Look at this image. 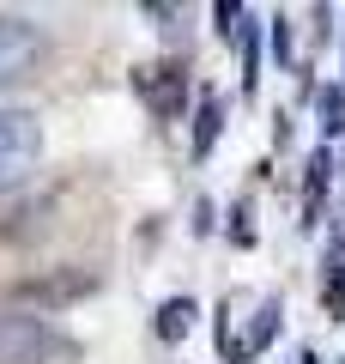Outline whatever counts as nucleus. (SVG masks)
Listing matches in <instances>:
<instances>
[{"mask_svg": "<svg viewBox=\"0 0 345 364\" xmlns=\"http://www.w3.org/2000/svg\"><path fill=\"white\" fill-rule=\"evenodd\" d=\"M315 128H321V146H333L345 134V85H321L315 91Z\"/></svg>", "mask_w": 345, "mask_h": 364, "instance_id": "0eeeda50", "label": "nucleus"}, {"mask_svg": "<svg viewBox=\"0 0 345 364\" xmlns=\"http://www.w3.org/2000/svg\"><path fill=\"white\" fill-rule=\"evenodd\" d=\"M230 237H236V243H255V231H248V207H243V200H236V207H230Z\"/></svg>", "mask_w": 345, "mask_h": 364, "instance_id": "9b49d317", "label": "nucleus"}, {"mask_svg": "<svg viewBox=\"0 0 345 364\" xmlns=\"http://www.w3.org/2000/svg\"><path fill=\"white\" fill-rule=\"evenodd\" d=\"M267 49H273V61H279V73H285V67H291V18H285V13H273L267 18Z\"/></svg>", "mask_w": 345, "mask_h": 364, "instance_id": "9d476101", "label": "nucleus"}, {"mask_svg": "<svg viewBox=\"0 0 345 364\" xmlns=\"http://www.w3.org/2000/svg\"><path fill=\"white\" fill-rule=\"evenodd\" d=\"M297 364H321V358H315V352H297Z\"/></svg>", "mask_w": 345, "mask_h": 364, "instance_id": "ddd939ff", "label": "nucleus"}, {"mask_svg": "<svg viewBox=\"0 0 345 364\" xmlns=\"http://www.w3.org/2000/svg\"><path fill=\"white\" fill-rule=\"evenodd\" d=\"M133 91H140L146 104H152V116L176 122L182 104H188V73H182L176 61H158V67H133Z\"/></svg>", "mask_w": 345, "mask_h": 364, "instance_id": "20e7f679", "label": "nucleus"}, {"mask_svg": "<svg viewBox=\"0 0 345 364\" xmlns=\"http://www.w3.org/2000/svg\"><path fill=\"white\" fill-rule=\"evenodd\" d=\"M333 170H339L333 146H315V152H309V164H303V225H315V219H321V200H327Z\"/></svg>", "mask_w": 345, "mask_h": 364, "instance_id": "423d86ee", "label": "nucleus"}, {"mask_svg": "<svg viewBox=\"0 0 345 364\" xmlns=\"http://www.w3.org/2000/svg\"><path fill=\"white\" fill-rule=\"evenodd\" d=\"M194 298H164L158 304V340L164 346H176V340H188V328H194Z\"/></svg>", "mask_w": 345, "mask_h": 364, "instance_id": "1a4fd4ad", "label": "nucleus"}, {"mask_svg": "<svg viewBox=\"0 0 345 364\" xmlns=\"http://www.w3.org/2000/svg\"><path fill=\"white\" fill-rule=\"evenodd\" d=\"M43 55H49L43 25H31V18H18V13H0V85H13V79L37 73Z\"/></svg>", "mask_w": 345, "mask_h": 364, "instance_id": "7ed1b4c3", "label": "nucleus"}, {"mask_svg": "<svg viewBox=\"0 0 345 364\" xmlns=\"http://www.w3.org/2000/svg\"><path fill=\"white\" fill-rule=\"evenodd\" d=\"M279 322H285V304H279V298H261V310H255V322H248V334L230 346V364L261 358V352L273 346V334H279Z\"/></svg>", "mask_w": 345, "mask_h": 364, "instance_id": "39448f33", "label": "nucleus"}, {"mask_svg": "<svg viewBox=\"0 0 345 364\" xmlns=\"http://www.w3.org/2000/svg\"><path fill=\"white\" fill-rule=\"evenodd\" d=\"M206 231H212V200H194V237H206Z\"/></svg>", "mask_w": 345, "mask_h": 364, "instance_id": "f8f14e48", "label": "nucleus"}, {"mask_svg": "<svg viewBox=\"0 0 345 364\" xmlns=\"http://www.w3.org/2000/svg\"><path fill=\"white\" fill-rule=\"evenodd\" d=\"M43 158V128L31 109H0V188H13L37 170Z\"/></svg>", "mask_w": 345, "mask_h": 364, "instance_id": "f03ea898", "label": "nucleus"}, {"mask_svg": "<svg viewBox=\"0 0 345 364\" xmlns=\"http://www.w3.org/2000/svg\"><path fill=\"white\" fill-rule=\"evenodd\" d=\"M73 340L43 310H6L0 316V364H67Z\"/></svg>", "mask_w": 345, "mask_h": 364, "instance_id": "f257e3e1", "label": "nucleus"}, {"mask_svg": "<svg viewBox=\"0 0 345 364\" xmlns=\"http://www.w3.org/2000/svg\"><path fill=\"white\" fill-rule=\"evenodd\" d=\"M339 364H345V358H339Z\"/></svg>", "mask_w": 345, "mask_h": 364, "instance_id": "4468645a", "label": "nucleus"}, {"mask_svg": "<svg viewBox=\"0 0 345 364\" xmlns=\"http://www.w3.org/2000/svg\"><path fill=\"white\" fill-rule=\"evenodd\" d=\"M218 128H224V104H218L212 91H200V109H194V158H212V140H218Z\"/></svg>", "mask_w": 345, "mask_h": 364, "instance_id": "6e6552de", "label": "nucleus"}]
</instances>
